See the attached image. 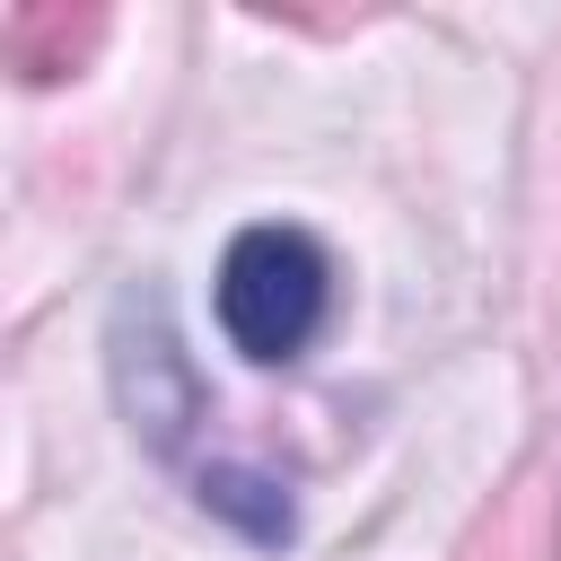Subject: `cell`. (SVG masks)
<instances>
[{
  "mask_svg": "<svg viewBox=\"0 0 561 561\" xmlns=\"http://www.w3.org/2000/svg\"><path fill=\"white\" fill-rule=\"evenodd\" d=\"M324 298H333V263L307 228H245L219 263V324L263 368H280L316 342Z\"/></svg>",
  "mask_w": 561,
  "mask_h": 561,
  "instance_id": "6da1fadb",
  "label": "cell"
},
{
  "mask_svg": "<svg viewBox=\"0 0 561 561\" xmlns=\"http://www.w3.org/2000/svg\"><path fill=\"white\" fill-rule=\"evenodd\" d=\"M456 561H561V473L552 465H526L465 535Z\"/></svg>",
  "mask_w": 561,
  "mask_h": 561,
  "instance_id": "7a4b0ae2",
  "label": "cell"
},
{
  "mask_svg": "<svg viewBox=\"0 0 561 561\" xmlns=\"http://www.w3.org/2000/svg\"><path fill=\"white\" fill-rule=\"evenodd\" d=\"M105 44V9H18L0 18V70L18 79H70Z\"/></svg>",
  "mask_w": 561,
  "mask_h": 561,
  "instance_id": "3957f363",
  "label": "cell"
},
{
  "mask_svg": "<svg viewBox=\"0 0 561 561\" xmlns=\"http://www.w3.org/2000/svg\"><path fill=\"white\" fill-rule=\"evenodd\" d=\"M202 508H219V517H237L245 535H263V543H280L289 535V500L263 482V473H202Z\"/></svg>",
  "mask_w": 561,
  "mask_h": 561,
  "instance_id": "277c9868",
  "label": "cell"
}]
</instances>
